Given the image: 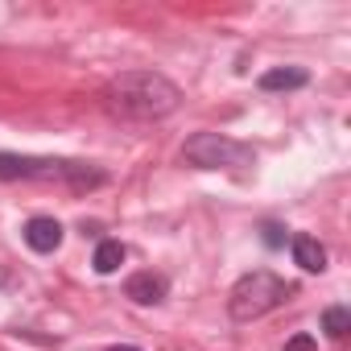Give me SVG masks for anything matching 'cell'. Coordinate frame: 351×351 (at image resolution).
Segmentation results:
<instances>
[{"instance_id": "11", "label": "cell", "mask_w": 351, "mask_h": 351, "mask_svg": "<svg viewBox=\"0 0 351 351\" xmlns=\"http://www.w3.org/2000/svg\"><path fill=\"white\" fill-rule=\"evenodd\" d=\"M261 240H265L269 248H285V228H281V223H265V228H261Z\"/></svg>"}, {"instance_id": "10", "label": "cell", "mask_w": 351, "mask_h": 351, "mask_svg": "<svg viewBox=\"0 0 351 351\" xmlns=\"http://www.w3.org/2000/svg\"><path fill=\"white\" fill-rule=\"evenodd\" d=\"M322 330H326L330 339H347V330H351V310H347V306H326V310H322Z\"/></svg>"}, {"instance_id": "13", "label": "cell", "mask_w": 351, "mask_h": 351, "mask_svg": "<svg viewBox=\"0 0 351 351\" xmlns=\"http://www.w3.org/2000/svg\"><path fill=\"white\" fill-rule=\"evenodd\" d=\"M108 351H141V347H108Z\"/></svg>"}, {"instance_id": "9", "label": "cell", "mask_w": 351, "mask_h": 351, "mask_svg": "<svg viewBox=\"0 0 351 351\" xmlns=\"http://www.w3.org/2000/svg\"><path fill=\"white\" fill-rule=\"evenodd\" d=\"M124 256H128V252H124L120 240H104V244L95 248V261H91V265H95L99 277H108V273H116V269L124 265Z\"/></svg>"}, {"instance_id": "2", "label": "cell", "mask_w": 351, "mask_h": 351, "mask_svg": "<svg viewBox=\"0 0 351 351\" xmlns=\"http://www.w3.org/2000/svg\"><path fill=\"white\" fill-rule=\"evenodd\" d=\"M289 293H293V285H285V281H281L277 273H269V269H256V273H244V277L232 285V293H228V314H232L236 322H256V318L273 314L277 306H285Z\"/></svg>"}, {"instance_id": "6", "label": "cell", "mask_w": 351, "mask_h": 351, "mask_svg": "<svg viewBox=\"0 0 351 351\" xmlns=\"http://www.w3.org/2000/svg\"><path fill=\"white\" fill-rule=\"evenodd\" d=\"M25 244H29L34 252H54V248L62 244V223L50 219V215H34V219L25 223Z\"/></svg>"}, {"instance_id": "4", "label": "cell", "mask_w": 351, "mask_h": 351, "mask_svg": "<svg viewBox=\"0 0 351 351\" xmlns=\"http://www.w3.org/2000/svg\"><path fill=\"white\" fill-rule=\"evenodd\" d=\"M182 157L195 169H244V165L256 161V149L244 145V141H232L223 132H195L182 145Z\"/></svg>"}, {"instance_id": "7", "label": "cell", "mask_w": 351, "mask_h": 351, "mask_svg": "<svg viewBox=\"0 0 351 351\" xmlns=\"http://www.w3.org/2000/svg\"><path fill=\"white\" fill-rule=\"evenodd\" d=\"M289 248H293V265H298L302 273H322V269H326V248H322L314 236H293Z\"/></svg>"}, {"instance_id": "8", "label": "cell", "mask_w": 351, "mask_h": 351, "mask_svg": "<svg viewBox=\"0 0 351 351\" xmlns=\"http://www.w3.org/2000/svg\"><path fill=\"white\" fill-rule=\"evenodd\" d=\"M306 83H310V75L302 66H273L261 75V91H298Z\"/></svg>"}, {"instance_id": "5", "label": "cell", "mask_w": 351, "mask_h": 351, "mask_svg": "<svg viewBox=\"0 0 351 351\" xmlns=\"http://www.w3.org/2000/svg\"><path fill=\"white\" fill-rule=\"evenodd\" d=\"M165 277L161 273H132L128 281H124V298H132L136 306H157L161 298H165Z\"/></svg>"}, {"instance_id": "12", "label": "cell", "mask_w": 351, "mask_h": 351, "mask_svg": "<svg viewBox=\"0 0 351 351\" xmlns=\"http://www.w3.org/2000/svg\"><path fill=\"white\" fill-rule=\"evenodd\" d=\"M281 351H318V343H314V335H293V339H285Z\"/></svg>"}, {"instance_id": "3", "label": "cell", "mask_w": 351, "mask_h": 351, "mask_svg": "<svg viewBox=\"0 0 351 351\" xmlns=\"http://www.w3.org/2000/svg\"><path fill=\"white\" fill-rule=\"evenodd\" d=\"M17 178H66L75 186H99L104 173L87 169L79 161H50V157H21V153H0V182H17Z\"/></svg>"}, {"instance_id": "1", "label": "cell", "mask_w": 351, "mask_h": 351, "mask_svg": "<svg viewBox=\"0 0 351 351\" xmlns=\"http://www.w3.org/2000/svg\"><path fill=\"white\" fill-rule=\"evenodd\" d=\"M104 99L124 120H161V116H169L173 108H178L182 91L173 87L165 75H157V71H128V75L108 83Z\"/></svg>"}]
</instances>
